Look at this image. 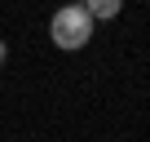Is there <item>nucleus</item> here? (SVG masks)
I'll return each mask as SVG.
<instances>
[{
  "mask_svg": "<svg viewBox=\"0 0 150 142\" xmlns=\"http://www.w3.org/2000/svg\"><path fill=\"white\" fill-rule=\"evenodd\" d=\"M49 36L57 49H84L93 40V18L84 14V5H62L49 22Z\"/></svg>",
  "mask_w": 150,
  "mask_h": 142,
  "instance_id": "obj_1",
  "label": "nucleus"
},
{
  "mask_svg": "<svg viewBox=\"0 0 150 142\" xmlns=\"http://www.w3.org/2000/svg\"><path fill=\"white\" fill-rule=\"evenodd\" d=\"M5 53H9V49H5V40H0V62H5Z\"/></svg>",
  "mask_w": 150,
  "mask_h": 142,
  "instance_id": "obj_3",
  "label": "nucleus"
},
{
  "mask_svg": "<svg viewBox=\"0 0 150 142\" xmlns=\"http://www.w3.org/2000/svg\"><path fill=\"white\" fill-rule=\"evenodd\" d=\"M119 9H124V0H84V14H88L93 22H106V18H119Z\"/></svg>",
  "mask_w": 150,
  "mask_h": 142,
  "instance_id": "obj_2",
  "label": "nucleus"
}]
</instances>
